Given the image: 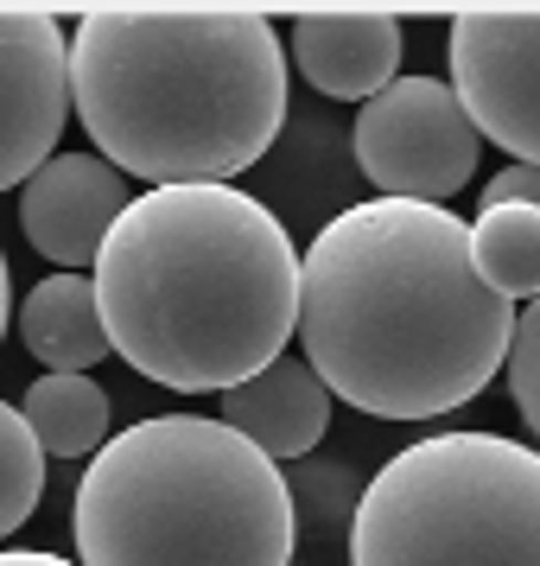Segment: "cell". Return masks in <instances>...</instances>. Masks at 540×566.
Segmentation results:
<instances>
[{"mask_svg": "<svg viewBox=\"0 0 540 566\" xmlns=\"http://www.w3.org/2000/svg\"><path fill=\"white\" fill-rule=\"evenodd\" d=\"M293 332L331 401L375 420H433L489 388L515 306L484 286L458 210L362 198L306 242Z\"/></svg>", "mask_w": 540, "mask_h": 566, "instance_id": "1", "label": "cell"}, {"mask_svg": "<svg viewBox=\"0 0 540 566\" xmlns=\"http://www.w3.org/2000/svg\"><path fill=\"white\" fill-rule=\"evenodd\" d=\"M89 286L108 357L179 395L261 376L299 325V249L235 185H153L128 198Z\"/></svg>", "mask_w": 540, "mask_h": 566, "instance_id": "2", "label": "cell"}, {"mask_svg": "<svg viewBox=\"0 0 540 566\" xmlns=\"http://www.w3.org/2000/svg\"><path fill=\"white\" fill-rule=\"evenodd\" d=\"M71 108L121 179L230 185L286 128V45L255 7H89Z\"/></svg>", "mask_w": 540, "mask_h": 566, "instance_id": "3", "label": "cell"}, {"mask_svg": "<svg viewBox=\"0 0 540 566\" xmlns=\"http://www.w3.org/2000/svg\"><path fill=\"white\" fill-rule=\"evenodd\" d=\"M77 566H293V484L216 413L134 420L89 459Z\"/></svg>", "mask_w": 540, "mask_h": 566, "instance_id": "4", "label": "cell"}, {"mask_svg": "<svg viewBox=\"0 0 540 566\" xmlns=\"http://www.w3.org/2000/svg\"><path fill=\"white\" fill-rule=\"evenodd\" d=\"M350 566H540V452L502 433L401 446L357 496Z\"/></svg>", "mask_w": 540, "mask_h": 566, "instance_id": "5", "label": "cell"}, {"mask_svg": "<svg viewBox=\"0 0 540 566\" xmlns=\"http://www.w3.org/2000/svg\"><path fill=\"white\" fill-rule=\"evenodd\" d=\"M357 166L382 198H413V205H445L452 191L477 179L484 134L470 128L452 83L438 77H394L357 108L350 128Z\"/></svg>", "mask_w": 540, "mask_h": 566, "instance_id": "6", "label": "cell"}, {"mask_svg": "<svg viewBox=\"0 0 540 566\" xmlns=\"http://www.w3.org/2000/svg\"><path fill=\"white\" fill-rule=\"evenodd\" d=\"M452 96L484 147L540 166V7H464L452 20Z\"/></svg>", "mask_w": 540, "mask_h": 566, "instance_id": "7", "label": "cell"}, {"mask_svg": "<svg viewBox=\"0 0 540 566\" xmlns=\"http://www.w3.org/2000/svg\"><path fill=\"white\" fill-rule=\"evenodd\" d=\"M71 115V39L45 7H0V191L57 154Z\"/></svg>", "mask_w": 540, "mask_h": 566, "instance_id": "8", "label": "cell"}, {"mask_svg": "<svg viewBox=\"0 0 540 566\" xmlns=\"http://www.w3.org/2000/svg\"><path fill=\"white\" fill-rule=\"evenodd\" d=\"M128 210V185L103 154H52L20 185V230L57 274L96 268L115 217Z\"/></svg>", "mask_w": 540, "mask_h": 566, "instance_id": "9", "label": "cell"}, {"mask_svg": "<svg viewBox=\"0 0 540 566\" xmlns=\"http://www.w3.org/2000/svg\"><path fill=\"white\" fill-rule=\"evenodd\" d=\"M401 20L375 7H311L293 20V57L311 90L337 103H369L401 77Z\"/></svg>", "mask_w": 540, "mask_h": 566, "instance_id": "10", "label": "cell"}, {"mask_svg": "<svg viewBox=\"0 0 540 566\" xmlns=\"http://www.w3.org/2000/svg\"><path fill=\"white\" fill-rule=\"evenodd\" d=\"M216 420L235 427L248 446H261L274 464L306 459L325 439V427H331V395L306 369V357H274L261 376L223 388V413Z\"/></svg>", "mask_w": 540, "mask_h": 566, "instance_id": "11", "label": "cell"}, {"mask_svg": "<svg viewBox=\"0 0 540 566\" xmlns=\"http://www.w3.org/2000/svg\"><path fill=\"white\" fill-rule=\"evenodd\" d=\"M20 337L45 363V376H89L108 357L103 306H96L89 274H45L20 300Z\"/></svg>", "mask_w": 540, "mask_h": 566, "instance_id": "12", "label": "cell"}, {"mask_svg": "<svg viewBox=\"0 0 540 566\" xmlns=\"http://www.w3.org/2000/svg\"><path fill=\"white\" fill-rule=\"evenodd\" d=\"M20 420L45 459H96L108 446V388L89 376H39L20 395Z\"/></svg>", "mask_w": 540, "mask_h": 566, "instance_id": "13", "label": "cell"}, {"mask_svg": "<svg viewBox=\"0 0 540 566\" xmlns=\"http://www.w3.org/2000/svg\"><path fill=\"white\" fill-rule=\"evenodd\" d=\"M470 261H477L489 293H502L509 306L515 300H540V210H528V205L477 210Z\"/></svg>", "mask_w": 540, "mask_h": 566, "instance_id": "14", "label": "cell"}, {"mask_svg": "<svg viewBox=\"0 0 540 566\" xmlns=\"http://www.w3.org/2000/svg\"><path fill=\"white\" fill-rule=\"evenodd\" d=\"M45 496V452L27 433V420L13 401H0V541L20 535V522Z\"/></svg>", "mask_w": 540, "mask_h": 566, "instance_id": "15", "label": "cell"}, {"mask_svg": "<svg viewBox=\"0 0 540 566\" xmlns=\"http://www.w3.org/2000/svg\"><path fill=\"white\" fill-rule=\"evenodd\" d=\"M509 395L521 420H528V433L540 439V300H528V312H515V332H509Z\"/></svg>", "mask_w": 540, "mask_h": 566, "instance_id": "16", "label": "cell"}, {"mask_svg": "<svg viewBox=\"0 0 540 566\" xmlns=\"http://www.w3.org/2000/svg\"><path fill=\"white\" fill-rule=\"evenodd\" d=\"M496 205H528V210H540V166H502L496 179L484 185V205L477 210H496Z\"/></svg>", "mask_w": 540, "mask_h": 566, "instance_id": "17", "label": "cell"}, {"mask_svg": "<svg viewBox=\"0 0 540 566\" xmlns=\"http://www.w3.org/2000/svg\"><path fill=\"white\" fill-rule=\"evenodd\" d=\"M0 566H77V560L45 554V547H0Z\"/></svg>", "mask_w": 540, "mask_h": 566, "instance_id": "18", "label": "cell"}, {"mask_svg": "<svg viewBox=\"0 0 540 566\" xmlns=\"http://www.w3.org/2000/svg\"><path fill=\"white\" fill-rule=\"evenodd\" d=\"M7 318H13V300H7V255H0V337H7Z\"/></svg>", "mask_w": 540, "mask_h": 566, "instance_id": "19", "label": "cell"}]
</instances>
